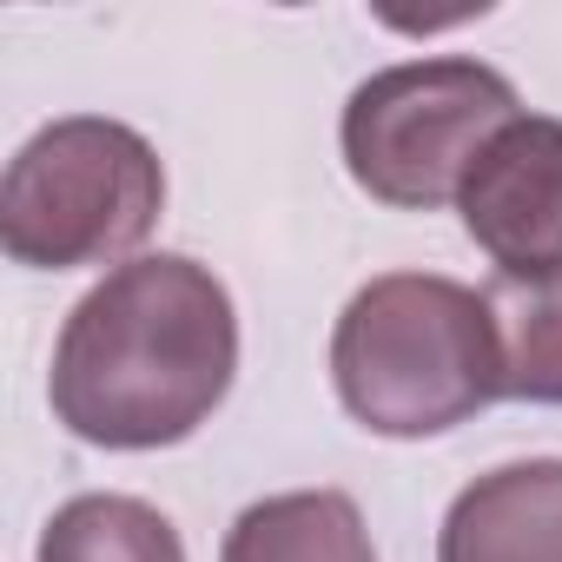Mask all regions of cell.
Masks as SVG:
<instances>
[{
    "label": "cell",
    "mask_w": 562,
    "mask_h": 562,
    "mask_svg": "<svg viewBox=\"0 0 562 562\" xmlns=\"http://www.w3.org/2000/svg\"><path fill=\"white\" fill-rule=\"evenodd\" d=\"M516 120V87L463 54L404 60L371 74L345 106V166L351 179L397 212H437L463 192L476 153L496 126Z\"/></svg>",
    "instance_id": "277c9868"
},
{
    "label": "cell",
    "mask_w": 562,
    "mask_h": 562,
    "mask_svg": "<svg viewBox=\"0 0 562 562\" xmlns=\"http://www.w3.org/2000/svg\"><path fill=\"white\" fill-rule=\"evenodd\" d=\"M166 205L159 153L100 113L41 126L0 179V245L34 271H80L126 258Z\"/></svg>",
    "instance_id": "3957f363"
},
{
    "label": "cell",
    "mask_w": 562,
    "mask_h": 562,
    "mask_svg": "<svg viewBox=\"0 0 562 562\" xmlns=\"http://www.w3.org/2000/svg\"><path fill=\"white\" fill-rule=\"evenodd\" d=\"M503 351V397L562 404V265L542 278H490L483 285Z\"/></svg>",
    "instance_id": "ba28073f"
},
{
    "label": "cell",
    "mask_w": 562,
    "mask_h": 562,
    "mask_svg": "<svg viewBox=\"0 0 562 562\" xmlns=\"http://www.w3.org/2000/svg\"><path fill=\"white\" fill-rule=\"evenodd\" d=\"M41 562H186L179 529L139 496H74L41 529Z\"/></svg>",
    "instance_id": "9c48e42d"
},
{
    "label": "cell",
    "mask_w": 562,
    "mask_h": 562,
    "mask_svg": "<svg viewBox=\"0 0 562 562\" xmlns=\"http://www.w3.org/2000/svg\"><path fill=\"white\" fill-rule=\"evenodd\" d=\"M463 232L490 251L496 278H542L562 265V120L516 113L476 153L463 192Z\"/></svg>",
    "instance_id": "5b68a950"
},
{
    "label": "cell",
    "mask_w": 562,
    "mask_h": 562,
    "mask_svg": "<svg viewBox=\"0 0 562 562\" xmlns=\"http://www.w3.org/2000/svg\"><path fill=\"white\" fill-rule=\"evenodd\" d=\"M331 384L378 437H443L503 397L490 299L437 271H384L331 331Z\"/></svg>",
    "instance_id": "7a4b0ae2"
},
{
    "label": "cell",
    "mask_w": 562,
    "mask_h": 562,
    "mask_svg": "<svg viewBox=\"0 0 562 562\" xmlns=\"http://www.w3.org/2000/svg\"><path fill=\"white\" fill-rule=\"evenodd\" d=\"M437 562H562V457L476 476L437 529Z\"/></svg>",
    "instance_id": "8992f818"
},
{
    "label": "cell",
    "mask_w": 562,
    "mask_h": 562,
    "mask_svg": "<svg viewBox=\"0 0 562 562\" xmlns=\"http://www.w3.org/2000/svg\"><path fill=\"white\" fill-rule=\"evenodd\" d=\"M218 562H378V549L345 490H292L251 503L225 529Z\"/></svg>",
    "instance_id": "52a82bcc"
},
{
    "label": "cell",
    "mask_w": 562,
    "mask_h": 562,
    "mask_svg": "<svg viewBox=\"0 0 562 562\" xmlns=\"http://www.w3.org/2000/svg\"><path fill=\"white\" fill-rule=\"evenodd\" d=\"M238 312L218 278L186 251H153L67 312L54 345V417L100 450L186 443L232 391Z\"/></svg>",
    "instance_id": "6da1fadb"
}]
</instances>
